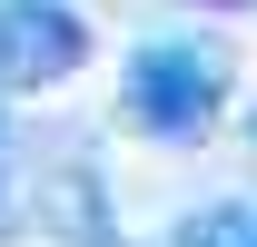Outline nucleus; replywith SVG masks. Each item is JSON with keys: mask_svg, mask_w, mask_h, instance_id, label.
<instances>
[{"mask_svg": "<svg viewBox=\"0 0 257 247\" xmlns=\"http://www.w3.org/2000/svg\"><path fill=\"white\" fill-rule=\"evenodd\" d=\"M227 109V50L218 40H188L168 30L149 50H128L119 69V129L128 139H159V149H198Z\"/></svg>", "mask_w": 257, "mask_h": 247, "instance_id": "nucleus-1", "label": "nucleus"}, {"mask_svg": "<svg viewBox=\"0 0 257 247\" xmlns=\"http://www.w3.org/2000/svg\"><path fill=\"white\" fill-rule=\"evenodd\" d=\"M208 10H247V0H208Z\"/></svg>", "mask_w": 257, "mask_h": 247, "instance_id": "nucleus-3", "label": "nucleus"}, {"mask_svg": "<svg viewBox=\"0 0 257 247\" xmlns=\"http://www.w3.org/2000/svg\"><path fill=\"white\" fill-rule=\"evenodd\" d=\"M247 139H257V119H247Z\"/></svg>", "mask_w": 257, "mask_h": 247, "instance_id": "nucleus-4", "label": "nucleus"}, {"mask_svg": "<svg viewBox=\"0 0 257 247\" xmlns=\"http://www.w3.org/2000/svg\"><path fill=\"white\" fill-rule=\"evenodd\" d=\"M79 60H89V20L69 0H0V89L10 99L79 79Z\"/></svg>", "mask_w": 257, "mask_h": 247, "instance_id": "nucleus-2", "label": "nucleus"}]
</instances>
